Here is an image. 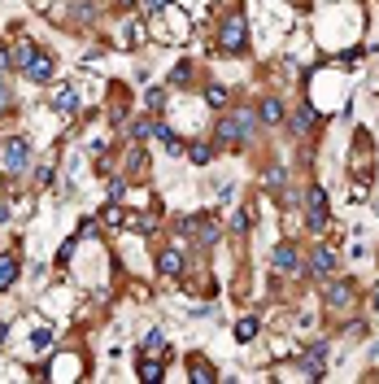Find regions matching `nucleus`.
<instances>
[{
    "label": "nucleus",
    "mask_w": 379,
    "mask_h": 384,
    "mask_svg": "<svg viewBox=\"0 0 379 384\" xmlns=\"http://www.w3.org/2000/svg\"><path fill=\"white\" fill-rule=\"evenodd\" d=\"M257 131V114L249 109H236L232 118H223L218 127H213V144H223V148H240L244 140H249Z\"/></svg>",
    "instance_id": "f257e3e1"
},
{
    "label": "nucleus",
    "mask_w": 379,
    "mask_h": 384,
    "mask_svg": "<svg viewBox=\"0 0 379 384\" xmlns=\"http://www.w3.org/2000/svg\"><path fill=\"white\" fill-rule=\"evenodd\" d=\"M26 162H31V144H26L22 136L0 140V171H5V175H22Z\"/></svg>",
    "instance_id": "f03ea898"
},
{
    "label": "nucleus",
    "mask_w": 379,
    "mask_h": 384,
    "mask_svg": "<svg viewBox=\"0 0 379 384\" xmlns=\"http://www.w3.org/2000/svg\"><path fill=\"white\" fill-rule=\"evenodd\" d=\"M327 219H332V214H327V188L314 183V188L305 192V223H309V231H323Z\"/></svg>",
    "instance_id": "7ed1b4c3"
},
{
    "label": "nucleus",
    "mask_w": 379,
    "mask_h": 384,
    "mask_svg": "<svg viewBox=\"0 0 379 384\" xmlns=\"http://www.w3.org/2000/svg\"><path fill=\"white\" fill-rule=\"evenodd\" d=\"M218 44H223V53H244V48H249V31H244V18H227Z\"/></svg>",
    "instance_id": "20e7f679"
},
{
    "label": "nucleus",
    "mask_w": 379,
    "mask_h": 384,
    "mask_svg": "<svg viewBox=\"0 0 379 384\" xmlns=\"http://www.w3.org/2000/svg\"><path fill=\"white\" fill-rule=\"evenodd\" d=\"M22 75H26L31 83H48V79H53V53H44V48H35V53L26 57Z\"/></svg>",
    "instance_id": "39448f33"
},
{
    "label": "nucleus",
    "mask_w": 379,
    "mask_h": 384,
    "mask_svg": "<svg viewBox=\"0 0 379 384\" xmlns=\"http://www.w3.org/2000/svg\"><path fill=\"white\" fill-rule=\"evenodd\" d=\"M284 118H288V109H284L279 96H266V101L257 105V123H261V127H275V123H284Z\"/></svg>",
    "instance_id": "423d86ee"
},
{
    "label": "nucleus",
    "mask_w": 379,
    "mask_h": 384,
    "mask_svg": "<svg viewBox=\"0 0 379 384\" xmlns=\"http://www.w3.org/2000/svg\"><path fill=\"white\" fill-rule=\"evenodd\" d=\"M271 266H275V271H284V275H292L296 266H301V258H296V249H292V245H275Z\"/></svg>",
    "instance_id": "0eeeda50"
},
{
    "label": "nucleus",
    "mask_w": 379,
    "mask_h": 384,
    "mask_svg": "<svg viewBox=\"0 0 379 384\" xmlns=\"http://www.w3.org/2000/svg\"><path fill=\"white\" fill-rule=\"evenodd\" d=\"M53 105H57L61 114H79V105H83V101H79V92L70 88V83H61V88L53 92Z\"/></svg>",
    "instance_id": "6e6552de"
},
{
    "label": "nucleus",
    "mask_w": 379,
    "mask_h": 384,
    "mask_svg": "<svg viewBox=\"0 0 379 384\" xmlns=\"http://www.w3.org/2000/svg\"><path fill=\"white\" fill-rule=\"evenodd\" d=\"M309 271H314V275H332V271H336V254H332L327 245H318L314 258H309Z\"/></svg>",
    "instance_id": "1a4fd4ad"
},
{
    "label": "nucleus",
    "mask_w": 379,
    "mask_h": 384,
    "mask_svg": "<svg viewBox=\"0 0 379 384\" xmlns=\"http://www.w3.org/2000/svg\"><path fill=\"white\" fill-rule=\"evenodd\" d=\"M353 302V284H344V279H336L332 289H327V306H336V310H344Z\"/></svg>",
    "instance_id": "9d476101"
},
{
    "label": "nucleus",
    "mask_w": 379,
    "mask_h": 384,
    "mask_svg": "<svg viewBox=\"0 0 379 384\" xmlns=\"http://www.w3.org/2000/svg\"><path fill=\"white\" fill-rule=\"evenodd\" d=\"M157 266H161V275H179L184 271V254H179V249H161Z\"/></svg>",
    "instance_id": "9b49d317"
},
{
    "label": "nucleus",
    "mask_w": 379,
    "mask_h": 384,
    "mask_svg": "<svg viewBox=\"0 0 379 384\" xmlns=\"http://www.w3.org/2000/svg\"><path fill=\"white\" fill-rule=\"evenodd\" d=\"M292 127L301 131V136H309V131L318 127V114H314V109H296V118H292Z\"/></svg>",
    "instance_id": "f8f14e48"
},
{
    "label": "nucleus",
    "mask_w": 379,
    "mask_h": 384,
    "mask_svg": "<svg viewBox=\"0 0 379 384\" xmlns=\"http://www.w3.org/2000/svg\"><path fill=\"white\" fill-rule=\"evenodd\" d=\"M18 279V258H0V293Z\"/></svg>",
    "instance_id": "ddd939ff"
},
{
    "label": "nucleus",
    "mask_w": 379,
    "mask_h": 384,
    "mask_svg": "<svg viewBox=\"0 0 379 384\" xmlns=\"http://www.w3.org/2000/svg\"><path fill=\"white\" fill-rule=\"evenodd\" d=\"M257 328H261V323L253 319V314H244V319L236 323V341H253V337H257Z\"/></svg>",
    "instance_id": "4468645a"
},
{
    "label": "nucleus",
    "mask_w": 379,
    "mask_h": 384,
    "mask_svg": "<svg viewBox=\"0 0 379 384\" xmlns=\"http://www.w3.org/2000/svg\"><path fill=\"white\" fill-rule=\"evenodd\" d=\"M153 127H157V123H148V118H136V123H131V140H140V144H144L148 136H153Z\"/></svg>",
    "instance_id": "2eb2a0df"
},
{
    "label": "nucleus",
    "mask_w": 379,
    "mask_h": 384,
    "mask_svg": "<svg viewBox=\"0 0 379 384\" xmlns=\"http://www.w3.org/2000/svg\"><path fill=\"white\" fill-rule=\"evenodd\" d=\"M140 376H144V380H161V376H166V371H161V362H157L153 354H148V358L140 362Z\"/></svg>",
    "instance_id": "dca6fc26"
},
{
    "label": "nucleus",
    "mask_w": 379,
    "mask_h": 384,
    "mask_svg": "<svg viewBox=\"0 0 379 384\" xmlns=\"http://www.w3.org/2000/svg\"><path fill=\"white\" fill-rule=\"evenodd\" d=\"M188 158H192L196 166H209V162H213V148H209V144H192V148H188Z\"/></svg>",
    "instance_id": "f3484780"
},
{
    "label": "nucleus",
    "mask_w": 379,
    "mask_h": 384,
    "mask_svg": "<svg viewBox=\"0 0 379 384\" xmlns=\"http://www.w3.org/2000/svg\"><path fill=\"white\" fill-rule=\"evenodd\" d=\"M161 345H166V337H161V328H153V332L144 337V354H153V358H157V349H161Z\"/></svg>",
    "instance_id": "a211bd4d"
},
{
    "label": "nucleus",
    "mask_w": 379,
    "mask_h": 384,
    "mask_svg": "<svg viewBox=\"0 0 379 384\" xmlns=\"http://www.w3.org/2000/svg\"><path fill=\"white\" fill-rule=\"evenodd\" d=\"M192 380H196V384H209V380H213V367H205L201 358H196V362H192Z\"/></svg>",
    "instance_id": "6ab92c4d"
},
{
    "label": "nucleus",
    "mask_w": 379,
    "mask_h": 384,
    "mask_svg": "<svg viewBox=\"0 0 379 384\" xmlns=\"http://www.w3.org/2000/svg\"><path fill=\"white\" fill-rule=\"evenodd\" d=\"M232 227H236V231H249V227H253V210H249V206H244V210H236Z\"/></svg>",
    "instance_id": "aec40b11"
},
{
    "label": "nucleus",
    "mask_w": 379,
    "mask_h": 384,
    "mask_svg": "<svg viewBox=\"0 0 379 384\" xmlns=\"http://www.w3.org/2000/svg\"><path fill=\"white\" fill-rule=\"evenodd\" d=\"M188 79H192V66H188V61H179L175 70H170V83H179V88H184Z\"/></svg>",
    "instance_id": "412c9836"
},
{
    "label": "nucleus",
    "mask_w": 379,
    "mask_h": 384,
    "mask_svg": "<svg viewBox=\"0 0 379 384\" xmlns=\"http://www.w3.org/2000/svg\"><path fill=\"white\" fill-rule=\"evenodd\" d=\"M13 105H18V96H13L5 83H0V114H13Z\"/></svg>",
    "instance_id": "4be33fe9"
},
{
    "label": "nucleus",
    "mask_w": 379,
    "mask_h": 384,
    "mask_svg": "<svg viewBox=\"0 0 379 384\" xmlns=\"http://www.w3.org/2000/svg\"><path fill=\"white\" fill-rule=\"evenodd\" d=\"M161 101H166V92H161V88H148V96H144V105H148V109L157 114V109H161Z\"/></svg>",
    "instance_id": "5701e85b"
},
{
    "label": "nucleus",
    "mask_w": 379,
    "mask_h": 384,
    "mask_svg": "<svg viewBox=\"0 0 379 384\" xmlns=\"http://www.w3.org/2000/svg\"><path fill=\"white\" fill-rule=\"evenodd\" d=\"M205 101H209V105H227V88H209Z\"/></svg>",
    "instance_id": "b1692460"
},
{
    "label": "nucleus",
    "mask_w": 379,
    "mask_h": 384,
    "mask_svg": "<svg viewBox=\"0 0 379 384\" xmlns=\"http://www.w3.org/2000/svg\"><path fill=\"white\" fill-rule=\"evenodd\" d=\"M284 179H288L284 171H271V175H266V188H284Z\"/></svg>",
    "instance_id": "393cba45"
},
{
    "label": "nucleus",
    "mask_w": 379,
    "mask_h": 384,
    "mask_svg": "<svg viewBox=\"0 0 379 384\" xmlns=\"http://www.w3.org/2000/svg\"><path fill=\"white\" fill-rule=\"evenodd\" d=\"M166 9V0H144V13H161Z\"/></svg>",
    "instance_id": "a878e982"
},
{
    "label": "nucleus",
    "mask_w": 379,
    "mask_h": 384,
    "mask_svg": "<svg viewBox=\"0 0 379 384\" xmlns=\"http://www.w3.org/2000/svg\"><path fill=\"white\" fill-rule=\"evenodd\" d=\"M0 223H9V206L5 201H0Z\"/></svg>",
    "instance_id": "bb28decb"
},
{
    "label": "nucleus",
    "mask_w": 379,
    "mask_h": 384,
    "mask_svg": "<svg viewBox=\"0 0 379 384\" xmlns=\"http://www.w3.org/2000/svg\"><path fill=\"white\" fill-rule=\"evenodd\" d=\"M118 5H136V0H118Z\"/></svg>",
    "instance_id": "cd10ccee"
}]
</instances>
